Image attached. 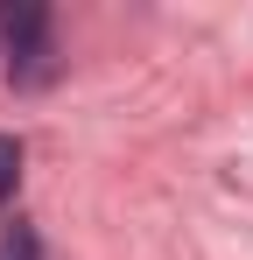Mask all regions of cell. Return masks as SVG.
Masks as SVG:
<instances>
[{"label": "cell", "mask_w": 253, "mask_h": 260, "mask_svg": "<svg viewBox=\"0 0 253 260\" xmlns=\"http://www.w3.org/2000/svg\"><path fill=\"white\" fill-rule=\"evenodd\" d=\"M49 7L42 0H0V49H7V78L36 91L56 78V36H49Z\"/></svg>", "instance_id": "6da1fadb"}, {"label": "cell", "mask_w": 253, "mask_h": 260, "mask_svg": "<svg viewBox=\"0 0 253 260\" xmlns=\"http://www.w3.org/2000/svg\"><path fill=\"white\" fill-rule=\"evenodd\" d=\"M14 190H21V141L0 134V204H14Z\"/></svg>", "instance_id": "7a4b0ae2"}]
</instances>
